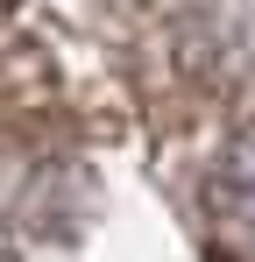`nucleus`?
I'll return each instance as SVG.
<instances>
[{
    "label": "nucleus",
    "mask_w": 255,
    "mask_h": 262,
    "mask_svg": "<svg viewBox=\"0 0 255 262\" xmlns=\"http://www.w3.org/2000/svg\"><path fill=\"white\" fill-rule=\"evenodd\" d=\"M206 213H213L220 248L255 262V135H241V142L220 156V170H213V184H206Z\"/></svg>",
    "instance_id": "nucleus-1"
}]
</instances>
